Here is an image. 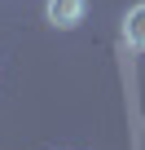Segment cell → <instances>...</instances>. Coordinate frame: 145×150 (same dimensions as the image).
<instances>
[{"label":"cell","instance_id":"obj_1","mask_svg":"<svg viewBox=\"0 0 145 150\" xmlns=\"http://www.w3.org/2000/svg\"><path fill=\"white\" fill-rule=\"evenodd\" d=\"M88 13V0H44V18L57 27V31H70V27H79Z\"/></svg>","mask_w":145,"mask_h":150},{"label":"cell","instance_id":"obj_2","mask_svg":"<svg viewBox=\"0 0 145 150\" xmlns=\"http://www.w3.org/2000/svg\"><path fill=\"white\" fill-rule=\"evenodd\" d=\"M123 44L136 49V53H145V0L123 13Z\"/></svg>","mask_w":145,"mask_h":150}]
</instances>
